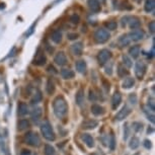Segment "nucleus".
<instances>
[{
    "instance_id": "30",
    "label": "nucleus",
    "mask_w": 155,
    "mask_h": 155,
    "mask_svg": "<svg viewBox=\"0 0 155 155\" xmlns=\"http://www.w3.org/2000/svg\"><path fill=\"white\" fill-rule=\"evenodd\" d=\"M42 98H43V95H42V92L40 91V90H37L36 93L34 94L33 98L31 99V105H36V103L40 102L42 100Z\"/></svg>"
},
{
    "instance_id": "33",
    "label": "nucleus",
    "mask_w": 155,
    "mask_h": 155,
    "mask_svg": "<svg viewBox=\"0 0 155 155\" xmlns=\"http://www.w3.org/2000/svg\"><path fill=\"white\" fill-rule=\"evenodd\" d=\"M44 151H45V155H55L56 154L55 148L50 144L45 145V150H44Z\"/></svg>"
},
{
    "instance_id": "48",
    "label": "nucleus",
    "mask_w": 155,
    "mask_h": 155,
    "mask_svg": "<svg viewBox=\"0 0 155 155\" xmlns=\"http://www.w3.org/2000/svg\"><path fill=\"white\" fill-rule=\"evenodd\" d=\"M20 155H31V150H29V149H23V150H21Z\"/></svg>"
},
{
    "instance_id": "20",
    "label": "nucleus",
    "mask_w": 155,
    "mask_h": 155,
    "mask_svg": "<svg viewBox=\"0 0 155 155\" xmlns=\"http://www.w3.org/2000/svg\"><path fill=\"white\" fill-rule=\"evenodd\" d=\"M118 43H119L120 47L124 48V47L128 46L130 43H131V40H130V38L128 37V34H122V36L119 38V40H118Z\"/></svg>"
},
{
    "instance_id": "9",
    "label": "nucleus",
    "mask_w": 155,
    "mask_h": 155,
    "mask_svg": "<svg viewBox=\"0 0 155 155\" xmlns=\"http://www.w3.org/2000/svg\"><path fill=\"white\" fill-rule=\"evenodd\" d=\"M46 62H47V58H46L45 54H44V52H41V50H39L36 55V57L34 59L33 63L37 66H43V65H45Z\"/></svg>"
},
{
    "instance_id": "32",
    "label": "nucleus",
    "mask_w": 155,
    "mask_h": 155,
    "mask_svg": "<svg viewBox=\"0 0 155 155\" xmlns=\"http://www.w3.org/2000/svg\"><path fill=\"white\" fill-rule=\"evenodd\" d=\"M29 127V122L28 120H20L18 122V130L19 131H23V130L28 129V128Z\"/></svg>"
},
{
    "instance_id": "46",
    "label": "nucleus",
    "mask_w": 155,
    "mask_h": 155,
    "mask_svg": "<svg viewBox=\"0 0 155 155\" xmlns=\"http://www.w3.org/2000/svg\"><path fill=\"white\" fill-rule=\"evenodd\" d=\"M78 38L77 34H68V39L69 40H76Z\"/></svg>"
},
{
    "instance_id": "10",
    "label": "nucleus",
    "mask_w": 155,
    "mask_h": 155,
    "mask_svg": "<svg viewBox=\"0 0 155 155\" xmlns=\"http://www.w3.org/2000/svg\"><path fill=\"white\" fill-rule=\"evenodd\" d=\"M54 61H55V63L57 64V65L64 66L67 64V57H66L64 52H59V53L56 54L55 58H54Z\"/></svg>"
},
{
    "instance_id": "22",
    "label": "nucleus",
    "mask_w": 155,
    "mask_h": 155,
    "mask_svg": "<svg viewBox=\"0 0 155 155\" xmlns=\"http://www.w3.org/2000/svg\"><path fill=\"white\" fill-rule=\"evenodd\" d=\"M51 39L52 41L56 44L61 43V41H62V33H61L60 31H58V29H56V31H54L53 34H52Z\"/></svg>"
},
{
    "instance_id": "4",
    "label": "nucleus",
    "mask_w": 155,
    "mask_h": 155,
    "mask_svg": "<svg viewBox=\"0 0 155 155\" xmlns=\"http://www.w3.org/2000/svg\"><path fill=\"white\" fill-rule=\"evenodd\" d=\"M110 38V34L109 31L105 29H98L95 31L94 34H93V39L97 44H105V42H107Z\"/></svg>"
},
{
    "instance_id": "3",
    "label": "nucleus",
    "mask_w": 155,
    "mask_h": 155,
    "mask_svg": "<svg viewBox=\"0 0 155 155\" xmlns=\"http://www.w3.org/2000/svg\"><path fill=\"white\" fill-rule=\"evenodd\" d=\"M23 141L26 144L31 145L33 147H39L41 145V139L39 135L33 131H29L24 135Z\"/></svg>"
},
{
    "instance_id": "44",
    "label": "nucleus",
    "mask_w": 155,
    "mask_h": 155,
    "mask_svg": "<svg viewBox=\"0 0 155 155\" xmlns=\"http://www.w3.org/2000/svg\"><path fill=\"white\" fill-rule=\"evenodd\" d=\"M115 145H116V142H115V136L114 135H112V136H110V149L112 150H114L115 149Z\"/></svg>"
},
{
    "instance_id": "12",
    "label": "nucleus",
    "mask_w": 155,
    "mask_h": 155,
    "mask_svg": "<svg viewBox=\"0 0 155 155\" xmlns=\"http://www.w3.org/2000/svg\"><path fill=\"white\" fill-rule=\"evenodd\" d=\"M97 126H98V122L95 120H92V119L84 121V122L82 123V125H81V127L85 130H92V129H94V128H97Z\"/></svg>"
},
{
    "instance_id": "55",
    "label": "nucleus",
    "mask_w": 155,
    "mask_h": 155,
    "mask_svg": "<svg viewBox=\"0 0 155 155\" xmlns=\"http://www.w3.org/2000/svg\"><path fill=\"white\" fill-rule=\"evenodd\" d=\"M91 155H97V154H91Z\"/></svg>"
},
{
    "instance_id": "34",
    "label": "nucleus",
    "mask_w": 155,
    "mask_h": 155,
    "mask_svg": "<svg viewBox=\"0 0 155 155\" xmlns=\"http://www.w3.org/2000/svg\"><path fill=\"white\" fill-rule=\"evenodd\" d=\"M122 60H123V64H124L126 67L128 68H131L132 66H133V62H132V60L130 59L129 57H128L127 55H123V57H122Z\"/></svg>"
},
{
    "instance_id": "1",
    "label": "nucleus",
    "mask_w": 155,
    "mask_h": 155,
    "mask_svg": "<svg viewBox=\"0 0 155 155\" xmlns=\"http://www.w3.org/2000/svg\"><path fill=\"white\" fill-rule=\"evenodd\" d=\"M53 110H54V114L59 119H62V118L65 117L68 113V105L67 102L65 100V98L63 97H56L55 100L53 102Z\"/></svg>"
},
{
    "instance_id": "51",
    "label": "nucleus",
    "mask_w": 155,
    "mask_h": 155,
    "mask_svg": "<svg viewBox=\"0 0 155 155\" xmlns=\"http://www.w3.org/2000/svg\"><path fill=\"white\" fill-rule=\"evenodd\" d=\"M48 71H49V72L54 73V74H56V73H57V71H56L55 67H53V66H49V67H48Z\"/></svg>"
},
{
    "instance_id": "23",
    "label": "nucleus",
    "mask_w": 155,
    "mask_h": 155,
    "mask_svg": "<svg viewBox=\"0 0 155 155\" xmlns=\"http://www.w3.org/2000/svg\"><path fill=\"white\" fill-rule=\"evenodd\" d=\"M74 75L75 73L71 69H62L61 70V76L64 79H71V78L74 77Z\"/></svg>"
},
{
    "instance_id": "31",
    "label": "nucleus",
    "mask_w": 155,
    "mask_h": 155,
    "mask_svg": "<svg viewBox=\"0 0 155 155\" xmlns=\"http://www.w3.org/2000/svg\"><path fill=\"white\" fill-rule=\"evenodd\" d=\"M117 72H118V75L120 76V77H125L126 75H128V70L126 68L124 67V66L122 65V64H119L118 65V70H117Z\"/></svg>"
},
{
    "instance_id": "11",
    "label": "nucleus",
    "mask_w": 155,
    "mask_h": 155,
    "mask_svg": "<svg viewBox=\"0 0 155 155\" xmlns=\"http://www.w3.org/2000/svg\"><path fill=\"white\" fill-rule=\"evenodd\" d=\"M70 50H71V53L74 56H80L83 51V44L80 43V42H77V43L73 44V45L71 46Z\"/></svg>"
},
{
    "instance_id": "29",
    "label": "nucleus",
    "mask_w": 155,
    "mask_h": 155,
    "mask_svg": "<svg viewBox=\"0 0 155 155\" xmlns=\"http://www.w3.org/2000/svg\"><path fill=\"white\" fill-rule=\"evenodd\" d=\"M139 146H140V140H139V138L132 137L131 140H130V142H129V147H130V148L133 149V150H135V149H137Z\"/></svg>"
},
{
    "instance_id": "15",
    "label": "nucleus",
    "mask_w": 155,
    "mask_h": 155,
    "mask_svg": "<svg viewBox=\"0 0 155 155\" xmlns=\"http://www.w3.org/2000/svg\"><path fill=\"white\" fill-rule=\"evenodd\" d=\"M128 23H129L130 29H137L141 26V20L138 17H131L128 19Z\"/></svg>"
},
{
    "instance_id": "24",
    "label": "nucleus",
    "mask_w": 155,
    "mask_h": 155,
    "mask_svg": "<svg viewBox=\"0 0 155 155\" xmlns=\"http://www.w3.org/2000/svg\"><path fill=\"white\" fill-rule=\"evenodd\" d=\"M129 54L133 59H137L140 55V47L139 46H133L129 49Z\"/></svg>"
},
{
    "instance_id": "54",
    "label": "nucleus",
    "mask_w": 155,
    "mask_h": 155,
    "mask_svg": "<svg viewBox=\"0 0 155 155\" xmlns=\"http://www.w3.org/2000/svg\"><path fill=\"white\" fill-rule=\"evenodd\" d=\"M134 155H140L139 153H136V154H134Z\"/></svg>"
},
{
    "instance_id": "42",
    "label": "nucleus",
    "mask_w": 155,
    "mask_h": 155,
    "mask_svg": "<svg viewBox=\"0 0 155 155\" xmlns=\"http://www.w3.org/2000/svg\"><path fill=\"white\" fill-rule=\"evenodd\" d=\"M130 131H129V127H128V124L125 125V133H124V139L127 140L128 137H129Z\"/></svg>"
},
{
    "instance_id": "17",
    "label": "nucleus",
    "mask_w": 155,
    "mask_h": 155,
    "mask_svg": "<svg viewBox=\"0 0 155 155\" xmlns=\"http://www.w3.org/2000/svg\"><path fill=\"white\" fill-rule=\"evenodd\" d=\"M81 138H82V140L84 141V143L86 144V146L89 147V148H92L93 146H94V140H93V138L91 135L89 134H82V136H81Z\"/></svg>"
},
{
    "instance_id": "35",
    "label": "nucleus",
    "mask_w": 155,
    "mask_h": 155,
    "mask_svg": "<svg viewBox=\"0 0 155 155\" xmlns=\"http://www.w3.org/2000/svg\"><path fill=\"white\" fill-rule=\"evenodd\" d=\"M105 26H107V29H110V31H115L116 29H117L118 24L116 21H109V23H105Z\"/></svg>"
},
{
    "instance_id": "13",
    "label": "nucleus",
    "mask_w": 155,
    "mask_h": 155,
    "mask_svg": "<svg viewBox=\"0 0 155 155\" xmlns=\"http://www.w3.org/2000/svg\"><path fill=\"white\" fill-rule=\"evenodd\" d=\"M121 102H122V94L119 91H116L114 94H113L112 97V107L113 110H116L118 107L120 105Z\"/></svg>"
},
{
    "instance_id": "47",
    "label": "nucleus",
    "mask_w": 155,
    "mask_h": 155,
    "mask_svg": "<svg viewBox=\"0 0 155 155\" xmlns=\"http://www.w3.org/2000/svg\"><path fill=\"white\" fill-rule=\"evenodd\" d=\"M36 23H34L33 26H31V28H29V33H26V37H29V36H31V34L34 33V26H36Z\"/></svg>"
},
{
    "instance_id": "7",
    "label": "nucleus",
    "mask_w": 155,
    "mask_h": 155,
    "mask_svg": "<svg viewBox=\"0 0 155 155\" xmlns=\"http://www.w3.org/2000/svg\"><path fill=\"white\" fill-rule=\"evenodd\" d=\"M144 36H145V33L142 31V29H134V31H132L131 33L128 34V37L130 38V40L135 41V42L141 41L142 39L144 38Z\"/></svg>"
},
{
    "instance_id": "14",
    "label": "nucleus",
    "mask_w": 155,
    "mask_h": 155,
    "mask_svg": "<svg viewBox=\"0 0 155 155\" xmlns=\"http://www.w3.org/2000/svg\"><path fill=\"white\" fill-rule=\"evenodd\" d=\"M87 5L90 8V10L93 12L100 11V3L98 0H87Z\"/></svg>"
},
{
    "instance_id": "45",
    "label": "nucleus",
    "mask_w": 155,
    "mask_h": 155,
    "mask_svg": "<svg viewBox=\"0 0 155 155\" xmlns=\"http://www.w3.org/2000/svg\"><path fill=\"white\" fill-rule=\"evenodd\" d=\"M143 145H144V147L146 149H150V148H151V142H150L149 140H145Z\"/></svg>"
},
{
    "instance_id": "43",
    "label": "nucleus",
    "mask_w": 155,
    "mask_h": 155,
    "mask_svg": "<svg viewBox=\"0 0 155 155\" xmlns=\"http://www.w3.org/2000/svg\"><path fill=\"white\" fill-rule=\"evenodd\" d=\"M148 28H149V29H150V33H151V34H154V31H155V23H154V21H151V23H149Z\"/></svg>"
},
{
    "instance_id": "38",
    "label": "nucleus",
    "mask_w": 155,
    "mask_h": 155,
    "mask_svg": "<svg viewBox=\"0 0 155 155\" xmlns=\"http://www.w3.org/2000/svg\"><path fill=\"white\" fill-rule=\"evenodd\" d=\"M147 105H148V107H149L150 110H152V112H154V110H155V102H154V99L152 97H150L148 99Z\"/></svg>"
},
{
    "instance_id": "39",
    "label": "nucleus",
    "mask_w": 155,
    "mask_h": 155,
    "mask_svg": "<svg viewBox=\"0 0 155 155\" xmlns=\"http://www.w3.org/2000/svg\"><path fill=\"white\" fill-rule=\"evenodd\" d=\"M144 112H145V114H146V116H147V118H148V120L150 121V122L151 123H154L155 122V117H154V115H153V113H152V114H149L148 112H147L146 110L144 109Z\"/></svg>"
},
{
    "instance_id": "37",
    "label": "nucleus",
    "mask_w": 155,
    "mask_h": 155,
    "mask_svg": "<svg viewBox=\"0 0 155 155\" xmlns=\"http://www.w3.org/2000/svg\"><path fill=\"white\" fill-rule=\"evenodd\" d=\"M133 129L135 130L136 132H139L143 129V124L140 122H134L133 123Z\"/></svg>"
},
{
    "instance_id": "27",
    "label": "nucleus",
    "mask_w": 155,
    "mask_h": 155,
    "mask_svg": "<svg viewBox=\"0 0 155 155\" xmlns=\"http://www.w3.org/2000/svg\"><path fill=\"white\" fill-rule=\"evenodd\" d=\"M76 103L78 105H81L84 102V90L83 89H79L76 93Z\"/></svg>"
},
{
    "instance_id": "16",
    "label": "nucleus",
    "mask_w": 155,
    "mask_h": 155,
    "mask_svg": "<svg viewBox=\"0 0 155 155\" xmlns=\"http://www.w3.org/2000/svg\"><path fill=\"white\" fill-rule=\"evenodd\" d=\"M29 113V107L26 103L24 102H19L18 105H17V114L20 117H23V116L28 115Z\"/></svg>"
},
{
    "instance_id": "19",
    "label": "nucleus",
    "mask_w": 155,
    "mask_h": 155,
    "mask_svg": "<svg viewBox=\"0 0 155 155\" xmlns=\"http://www.w3.org/2000/svg\"><path fill=\"white\" fill-rule=\"evenodd\" d=\"M75 68L79 73H85L86 71V62L84 60H78L75 63Z\"/></svg>"
},
{
    "instance_id": "8",
    "label": "nucleus",
    "mask_w": 155,
    "mask_h": 155,
    "mask_svg": "<svg viewBox=\"0 0 155 155\" xmlns=\"http://www.w3.org/2000/svg\"><path fill=\"white\" fill-rule=\"evenodd\" d=\"M130 114H131V109H130L128 105H124V107L121 109V110H119V113L116 115L115 119L117 121H123L126 119Z\"/></svg>"
},
{
    "instance_id": "21",
    "label": "nucleus",
    "mask_w": 155,
    "mask_h": 155,
    "mask_svg": "<svg viewBox=\"0 0 155 155\" xmlns=\"http://www.w3.org/2000/svg\"><path fill=\"white\" fill-rule=\"evenodd\" d=\"M135 85V79L133 77H127L125 78V80L123 81V88L125 89H129V88H132L133 86Z\"/></svg>"
},
{
    "instance_id": "6",
    "label": "nucleus",
    "mask_w": 155,
    "mask_h": 155,
    "mask_svg": "<svg viewBox=\"0 0 155 155\" xmlns=\"http://www.w3.org/2000/svg\"><path fill=\"white\" fill-rule=\"evenodd\" d=\"M110 57H112L110 51L107 50V49H102V50H100L97 54V61L100 65H103V64H105L110 60Z\"/></svg>"
},
{
    "instance_id": "41",
    "label": "nucleus",
    "mask_w": 155,
    "mask_h": 155,
    "mask_svg": "<svg viewBox=\"0 0 155 155\" xmlns=\"http://www.w3.org/2000/svg\"><path fill=\"white\" fill-rule=\"evenodd\" d=\"M97 94H95V92L93 91L92 89L89 90V100H92V102H94V100H97Z\"/></svg>"
},
{
    "instance_id": "50",
    "label": "nucleus",
    "mask_w": 155,
    "mask_h": 155,
    "mask_svg": "<svg viewBox=\"0 0 155 155\" xmlns=\"http://www.w3.org/2000/svg\"><path fill=\"white\" fill-rule=\"evenodd\" d=\"M128 19H129V17H123L122 19H121V21H122V26H125L128 23Z\"/></svg>"
},
{
    "instance_id": "26",
    "label": "nucleus",
    "mask_w": 155,
    "mask_h": 155,
    "mask_svg": "<svg viewBox=\"0 0 155 155\" xmlns=\"http://www.w3.org/2000/svg\"><path fill=\"white\" fill-rule=\"evenodd\" d=\"M155 8V0H146L144 5V9L146 12H152Z\"/></svg>"
},
{
    "instance_id": "5",
    "label": "nucleus",
    "mask_w": 155,
    "mask_h": 155,
    "mask_svg": "<svg viewBox=\"0 0 155 155\" xmlns=\"http://www.w3.org/2000/svg\"><path fill=\"white\" fill-rule=\"evenodd\" d=\"M146 70L147 66L143 61H139V62L136 63V65H135V75H136L138 79H142L144 77Z\"/></svg>"
},
{
    "instance_id": "2",
    "label": "nucleus",
    "mask_w": 155,
    "mask_h": 155,
    "mask_svg": "<svg viewBox=\"0 0 155 155\" xmlns=\"http://www.w3.org/2000/svg\"><path fill=\"white\" fill-rule=\"evenodd\" d=\"M41 132L44 138H45L46 140H48V141H54V140L56 139V135L53 131V128H52L51 124L48 121L44 122L43 124L41 125Z\"/></svg>"
},
{
    "instance_id": "40",
    "label": "nucleus",
    "mask_w": 155,
    "mask_h": 155,
    "mask_svg": "<svg viewBox=\"0 0 155 155\" xmlns=\"http://www.w3.org/2000/svg\"><path fill=\"white\" fill-rule=\"evenodd\" d=\"M129 100H130V102H131L132 105H136V103H137V97H136V94H134V93L130 94Z\"/></svg>"
},
{
    "instance_id": "53",
    "label": "nucleus",
    "mask_w": 155,
    "mask_h": 155,
    "mask_svg": "<svg viewBox=\"0 0 155 155\" xmlns=\"http://www.w3.org/2000/svg\"><path fill=\"white\" fill-rule=\"evenodd\" d=\"M102 2H105V1H107V0H102Z\"/></svg>"
},
{
    "instance_id": "49",
    "label": "nucleus",
    "mask_w": 155,
    "mask_h": 155,
    "mask_svg": "<svg viewBox=\"0 0 155 155\" xmlns=\"http://www.w3.org/2000/svg\"><path fill=\"white\" fill-rule=\"evenodd\" d=\"M105 73L107 75H112L113 74V71H112V65L110 67H105Z\"/></svg>"
},
{
    "instance_id": "36",
    "label": "nucleus",
    "mask_w": 155,
    "mask_h": 155,
    "mask_svg": "<svg viewBox=\"0 0 155 155\" xmlns=\"http://www.w3.org/2000/svg\"><path fill=\"white\" fill-rule=\"evenodd\" d=\"M70 21L73 24H77V23H79V21H80V16L78 15V14H72V15L70 16Z\"/></svg>"
},
{
    "instance_id": "18",
    "label": "nucleus",
    "mask_w": 155,
    "mask_h": 155,
    "mask_svg": "<svg viewBox=\"0 0 155 155\" xmlns=\"http://www.w3.org/2000/svg\"><path fill=\"white\" fill-rule=\"evenodd\" d=\"M42 115H43V110L40 107H37L31 110V119H33L34 122H38L39 120L41 119Z\"/></svg>"
},
{
    "instance_id": "52",
    "label": "nucleus",
    "mask_w": 155,
    "mask_h": 155,
    "mask_svg": "<svg viewBox=\"0 0 155 155\" xmlns=\"http://www.w3.org/2000/svg\"><path fill=\"white\" fill-rule=\"evenodd\" d=\"M135 2H137V3H141V1L142 0H134Z\"/></svg>"
},
{
    "instance_id": "25",
    "label": "nucleus",
    "mask_w": 155,
    "mask_h": 155,
    "mask_svg": "<svg viewBox=\"0 0 155 155\" xmlns=\"http://www.w3.org/2000/svg\"><path fill=\"white\" fill-rule=\"evenodd\" d=\"M91 113L94 116H100L105 113V109L99 105H91Z\"/></svg>"
},
{
    "instance_id": "28",
    "label": "nucleus",
    "mask_w": 155,
    "mask_h": 155,
    "mask_svg": "<svg viewBox=\"0 0 155 155\" xmlns=\"http://www.w3.org/2000/svg\"><path fill=\"white\" fill-rule=\"evenodd\" d=\"M55 83L52 79H48L47 81V86H46V90L48 92V94H53L54 91H55Z\"/></svg>"
}]
</instances>
